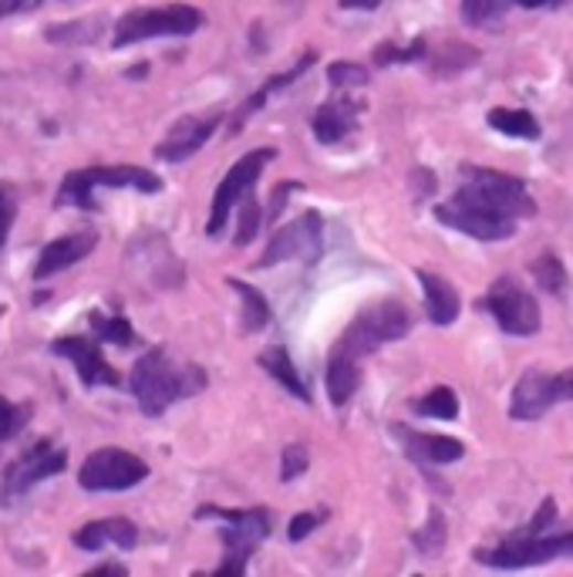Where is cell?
Masks as SVG:
<instances>
[{"mask_svg": "<svg viewBox=\"0 0 573 577\" xmlns=\"http://www.w3.org/2000/svg\"><path fill=\"white\" fill-rule=\"evenodd\" d=\"M530 274H533V281H537L547 294H560V291L566 287V271H563V264H560V256H553V253L537 256V261L530 264Z\"/></svg>", "mask_w": 573, "mask_h": 577, "instance_id": "31", "label": "cell"}, {"mask_svg": "<svg viewBox=\"0 0 573 577\" xmlns=\"http://www.w3.org/2000/svg\"><path fill=\"white\" fill-rule=\"evenodd\" d=\"M482 311H489L499 328L506 335H517V338H530L540 332V304L530 291H523L520 284H513L509 277L496 281L489 287V294L479 301Z\"/></svg>", "mask_w": 573, "mask_h": 577, "instance_id": "11", "label": "cell"}, {"mask_svg": "<svg viewBox=\"0 0 573 577\" xmlns=\"http://www.w3.org/2000/svg\"><path fill=\"white\" fill-rule=\"evenodd\" d=\"M41 0H0V18H11V14H24L34 11Z\"/></svg>", "mask_w": 573, "mask_h": 577, "instance_id": "41", "label": "cell"}, {"mask_svg": "<svg viewBox=\"0 0 573 577\" xmlns=\"http://www.w3.org/2000/svg\"><path fill=\"white\" fill-rule=\"evenodd\" d=\"M556 402H560L556 375L543 371V368H527L523 378L517 381L513 396H509V419H517V422L543 419Z\"/></svg>", "mask_w": 573, "mask_h": 577, "instance_id": "15", "label": "cell"}, {"mask_svg": "<svg viewBox=\"0 0 573 577\" xmlns=\"http://www.w3.org/2000/svg\"><path fill=\"white\" fill-rule=\"evenodd\" d=\"M344 11H378L381 0H341Z\"/></svg>", "mask_w": 573, "mask_h": 577, "instance_id": "46", "label": "cell"}, {"mask_svg": "<svg viewBox=\"0 0 573 577\" xmlns=\"http://www.w3.org/2000/svg\"><path fill=\"white\" fill-rule=\"evenodd\" d=\"M328 82L335 88H361L368 85V69H361L354 61H335L328 64Z\"/></svg>", "mask_w": 573, "mask_h": 577, "instance_id": "35", "label": "cell"}, {"mask_svg": "<svg viewBox=\"0 0 573 577\" xmlns=\"http://www.w3.org/2000/svg\"><path fill=\"white\" fill-rule=\"evenodd\" d=\"M75 544L82 550H102L108 544L121 547V550H132L139 544V527L125 517H108V521H92L75 534Z\"/></svg>", "mask_w": 573, "mask_h": 577, "instance_id": "20", "label": "cell"}, {"mask_svg": "<svg viewBox=\"0 0 573 577\" xmlns=\"http://www.w3.org/2000/svg\"><path fill=\"white\" fill-rule=\"evenodd\" d=\"M428 44L422 38H415L408 48H395V44H378L374 48V64H381V69H389V64H412L418 57H425Z\"/></svg>", "mask_w": 573, "mask_h": 577, "instance_id": "33", "label": "cell"}, {"mask_svg": "<svg viewBox=\"0 0 573 577\" xmlns=\"http://www.w3.org/2000/svg\"><path fill=\"white\" fill-rule=\"evenodd\" d=\"M509 4L527 8V11H537V8H556V4H566V0H509Z\"/></svg>", "mask_w": 573, "mask_h": 577, "instance_id": "45", "label": "cell"}, {"mask_svg": "<svg viewBox=\"0 0 573 577\" xmlns=\"http://www.w3.org/2000/svg\"><path fill=\"white\" fill-rule=\"evenodd\" d=\"M321 256H325V220L310 210L270 237V243L261 256V267H274V264H287V261H300V264L314 267Z\"/></svg>", "mask_w": 573, "mask_h": 577, "instance_id": "8", "label": "cell"}, {"mask_svg": "<svg viewBox=\"0 0 573 577\" xmlns=\"http://www.w3.org/2000/svg\"><path fill=\"white\" fill-rule=\"evenodd\" d=\"M399 439L405 442L408 457L415 463H428V466H449L456 460L466 457V445L453 436H432V432H415V429H395Z\"/></svg>", "mask_w": 573, "mask_h": 577, "instance_id": "18", "label": "cell"}, {"mask_svg": "<svg viewBox=\"0 0 573 577\" xmlns=\"http://www.w3.org/2000/svg\"><path fill=\"white\" fill-rule=\"evenodd\" d=\"M200 521L216 517L226 521L223 531V564L213 577H243L246 560L261 550V544L274 534V513L267 506H253V510H223V506H200L197 513Z\"/></svg>", "mask_w": 573, "mask_h": 577, "instance_id": "3", "label": "cell"}, {"mask_svg": "<svg viewBox=\"0 0 573 577\" xmlns=\"http://www.w3.org/2000/svg\"><path fill=\"white\" fill-rule=\"evenodd\" d=\"M240 207H243L240 210V230H236L233 243L236 246H246L253 237H257V230H261V207H257V200H253V192H250V197Z\"/></svg>", "mask_w": 573, "mask_h": 577, "instance_id": "36", "label": "cell"}, {"mask_svg": "<svg viewBox=\"0 0 573 577\" xmlns=\"http://www.w3.org/2000/svg\"><path fill=\"white\" fill-rule=\"evenodd\" d=\"M236 294H240V301H243V332L246 335H257V332H264L267 325H270V304H267V297L253 287V284H246V281H240V277H230L226 281Z\"/></svg>", "mask_w": 573, "mask_h": 577, "instance_id": "25", "label": "cell"}, {"mask_svg": "<svg viewBox=\"0 0 573 577\" xmlns=\"http://www.w3.org/2000/svg\"><path fill=\"white\" fill-rule=\"evenodd\" d=\"M328 521V510H314V513H297V517L290 521V527H287V537L294 541V544H300L310 531H317Z\"/></svg>", "mask_w": 573, "mask_h": 577, "instance_id": "38", "label": "cell"}, {"mask_svg": "<svg viewBox=\"0 0 573 577\" xmlns=\"http://www.w3.org/2000/svg\"><path fill=\"white\" fill-rule=\"evenodd\" d=\"M556 389H560V402H573V368L556 371Z\"/></svg>", "mask_w": 573, "mask_h": 577, "instance_id": "43", "label": "cell"}, {"mask_svg": "<svg viewBox=\"0 0 573 577\" xmlns=\"http://www.w3.org/2000/svg\"><path fill=\"white\" fill-rule=\"evenodd\" d=\"M220 125H223V112L182 115L166 133V139L156 146V159H162V162H185L189 156H197L213 139V133Z\"/></svg>", "mask_w": 573, "mask_h": 577, "instance_id": "14", "label": "cell"}, {"mask_svg": "<svg viewBox=\"0 0 573 577\" xmlns=\"http://www.w3.org/2000/svg\"><path fill=\"white\" fill-rule=\"evenodd\" d=\"M560 557H573V531L570 534H547V531H517L502 537L496 547H479L476 560L496 570H523V567H537L547 560H560Z\"/></svg>", "mask_w": 573, "mask_h": 577, "instance_id": "5", "label": "cell"}, {"mask_svg": "<svg viewBox=\"0 0 573 577\" xmlns=\"http://www.w3.org/2000/svg\"><path fill=\"white\" fill-rule=\"evenodd\" d=\"M294 189H304V186H297V182H280V186H277V197H270V217H280V210H284V203L290 200Z\"/></svg>", "mask_w": 573, "mask_h": 577, "instance_id": "42", "label": "cell"}, {"mask_svg": "<svg viewBox=\"0 0 573 577\" xmlns=\"http://www.w3.org/2000/svg\"><path fill=\"white\" fill-rule=\"evenodd\" d=\"M95 243H98V237H95L92 230L51 240V243H47V246L41 250L38 264H34V281L54 277V274H61V271H68L72 264L85 261V256H88V253L95 250Z\"/></svg>", "mask_w": 573, "mask_h": 577, "instance_id": "17", "label": "cell"}, {"mask_svg": "<svg viewBox=\"0 0 573 577\" xmlns=\"http://www.w3.org/2000/svg\"><path fill=\"white\" fill-rule=\"evenodd\" d=\"M459 179H463V186L456 192V200H463V203H476V207H486L492 213L513 217V220L537 213V203L527 192V182L517 176L482 169V166H463Z\"/></svg>", "mask_w": 573, "mask_h": 577, "instance_id": "4", "label": "cell"}, {"mask_svg": "<svg viewBox=\"0 0 573 577\" xmlns=\"http://www.w3.org/2000/svg\"><path fill=\"white\" fill-rule=\"evenodd\" d=\"M98 31H102L98 21H78V24H57V28H51L47 38L57 41V44H85V41H95Z\"/></svg>", "mask_w": 573, "mask_h": 577, "instance_id": "34", "label": "cell"}, {"mask_svg": "<svg viewBox=\"0 0 573 577\" xmlns=\"http://www.w3.org/2000/svg\"><path fill=\"white\" fill-rule=\"evenodd\" d=\"M98 186L108 189H139V192H159L162 179L152 169L142 166H92V169H75L61 179L57 189V207H78V210H95L92 192Z\"/></svg>", "mask_w": 573, "mask_h": 577, "instance_id": "6", "label": "cell"}, {"mask_svg": "<svg viewBox=\"0 0 573 577\" xmlns=\"http://www.w3.org/2000/svg\"><path fill=\"white\" fill-rule=\"evenodd\" d=\"M358 115H361V105H354L344 95L325 102L321 108H317V115H314V136H317V143L335 146L344 136H351L354 128H358Z\"/></svg>", "mask_w": 573, "mask_h": 577, "instance_id": "19", "label": "cell"}, {"mask_svg": "<svg viewBox=\"0 0 573 577\" xmlns=\"http://www.w3.org/2000/svg\"><path fill=\"white\" fill-rule=\"evenodd\" d=\"M129 570H125L121 564H102V567H95V570H88L85 577H125Z\"/></svg>", "mask_w": 573, "mask_h": 577, "instance_id": "44", "label": "cell"}, {"mask_svg": "<svg viewBox=\"0 0 573 577\" xmlns=\"http://www.w3.org/2000/svg\"><path fill=\"white\" fill-rule=\"evenodd\" d=\"M415 325L412 311L395 301V297H385V301H374L368 304L361 314H354V321L344 328V335L335 342V355H344V358H368L374 348L389 345V342H402Z\"/></svg>", "mask_w": 573, "mask_h": 577, "instance_id": "2", "label": "cell"}, {"mask_svg": "<svg viewBox=\"0 0 573 577\" xmlns=\"http://www.w3.org/2000/svg\"><path fill=\"white\" fill-rule=\"evenodd\" d=\"M325 385H328V396L338 409L348 406V399L358 392L361 385V361L344 358V355H328V371H325Z\"/></svg>", "mask_w": 573, "mask_h": 577, "instance_id": "23", "label": "cell"}, {"mask_svg": "<svg viewBox=\"0 0 573 577\" xmlns=\"http://www.w3.org/2000/svg\"><path fill=\"white\" fill-rule=\"evenodd\" d=\"M509 8H513L509 0H463V4H459L466 24H473V28H489V24H496Z\"/></svg>", "mask_w": 573, "mask_h": 577, "instance_id": "30", "label": "cell"}, {"mask_svg": "<svg viewBox=\"0 0 573 577\" xmlns=\"http://www.w3.org/2000/svg\"><path fill=\"white\" fill-rule=\"evenodd\" d=\"M65 466H68V457L61 453V449H51L47 439L34 442L18 463L8 466L4 483H0V500L11 503V500L24 496L34 483H41V480H47V476H57V473H65Z\"/></svg>", "mask_w": 573, "mask_h": 577, "instance_id": "12", "label": "cell"}, {"mask_svg": "<svg viewBox=\"0 0 573 577\" xmlns=\"http://www.w3.org/2000/svg\"><path fill=\"white\" fill-rule=\"evenodd\" d=\"M11 227H14V200L0 189V250H4V243L11 237Z\"/></svg>", "mask_w": 573, "mask_h": 577, "instance_id": "39", "label": "cell"}, {"mask_svg": "<svg viewBox=\"0 0 573 577\" xmlns=\"http://www.w3.org/2000/svg\"><path fill=\"white\" fill-rule=\"evenodd\" d=\"M51 352L61 355V358H68L78 368L85 385H112V389H118V385H121V375L105 361L102 348L95 342H88V338H78V335L75 338H57L51 345Z\"/></svg>", "mask_w": 573, "mask_h": 577, "instance_id": "16", "label": "cell"}, {"mask_svg": "<svg viewBox=\"0 0 573 577\" xmlns=\"http://www.w3.org/2000/svg\"><path fill=\"white\" fill-rule=\"evenodd\" d=\"M92 332L98 335V342H108V345H118V348H129L136 342V332L129 325V317H121V314H92Z\"/></svg>", "mask_w": 573, "mask_h": 577, "instance_id": "27", "label": "cell"}, {"mask_svg": "<svg viewBox=\"0 0 573 577\" xmlns=\"http://www.w3.org/2000/svg\"><path fill=\"white\" fill-rule=\"evenodd\" d=\"M489 125L499 128L502 136H517V139H540V122L527 108H492Z\"/></svg>", "mask_w": 573, "mask_h": 577, "instance_id": "26", "label": "cell"}, {"mask_svg": "<svg viewBox=\"0 0 573 577\" xmlns=\"http://www.w3.org/2000/svg\"><path fill=\"white\" fill-rule=\"evenodd\" d=\"M270 159H277V149H253V153L240 156L230 166V172L223 176V182L216 186V197H213V210H210V223H206V233L210 237H220L223 233L233 207L250 197L253 186H257V179H261V172H264V166Z\"/></svg>", "mask_w": 573, "mask_h": 577, "instance_id": "10", "label": "cell"}, {"mask_svg": "<svg viewBox=\"0 0 573 577\" xmlns=\"http://www.w3.org/2000/svg\"><path fill=\"white\" fill-rule=\"evenodd\" d=\"M261 368L274 378V381H280L284 389L294 396V399H300L304 406H310V392H307V385H304V378H300V371L294 368V361H290V352L284 348V345H274V348H267L264 355H261Z\"/></svg>", "mask_w": 573, "mask_h": 577, "instance_id": "24", "label": "cell"}, {"mask_svg": "<svg viewBox=\"0 0 573 577\" xmlns=\"http://www.w3.org/2000/svg\"><path fill=\"white\" fill-rule=\"evenodd\" d=\"M415 547L425 554V557H435V554H442V547H445V517L438 510H428V521H425V527L422 531H415Z\"/></svg>", "mask_w": 573, "mask_h": 577, "instance_id": "32", "label": "cell"}, {"mask_svg": "<svg viewBox=\"0 0 573 577\" xmlns=\"http://www.w3.org/2000/svg\"><path fill=\"white\" fill-rule=\"evenodd\" d=\"M418 281H422V291H425V311H428V321L438 328H449L453 321L459 317V294L456 287L432 274V271H418Z\"/></svg>", "mask_w": 573, "mask_h": 577, "instance_id": "21", "label": "cell"}, {"mask_svg": "<svg viewBox=\"0 0 573 577\" xmlns=\"http://www.w3.org/2000/svg\"><path fill=\"white\" fill-rule=\"evenodd\" d=\"M476 61H479V51H476V48L449 41L442 51H435L432 72H435V75H456V72H463V69H473Z\"/></svg>", "mask_w": 573, "mask_h": 577, "instance_id": "28", "label": "cell"}, {"mask_svg": "<svg viewBox=\"0 0 573 577\" xmlns=\"http://www.w3.org/2000/svg\"><path fill=\"white\" fill-rule=\"evenodd\" d=\"M18 429V409L14 402H8L4 396H0V442H8Z\"/></svg>", "mask_w": 573, "mask_h": 577, "instance_id": "40", "label": "cell"}, {"mask_svg": "<svg viewBox=\"0 0 573 577\" xmlns=\"http://www.w3.org/2000/svg\"><path fill=\"white\" fill-rule=\"evenodd\" d=\"M149 476V463L139 460L129 449H95V453L82 463L78 483L92 493H118L132 490Z\"/></svg>", "mask_w": 573, "mask_h": 577, "instance_id": "9", "label": "cell"}, {"mask_svg": "<svg viewBox=\"0 0 573 577\" xmlns=\"http://www.w3.org/2000/svg\"><path fill=\"white\" fill-rule=\"evenodd\" d=\"M307 445H300V442H294V445H287L284 449V463H280V480L284 483H290V480H297L304 470H307Z\"/></svg>", "mask_w": 573, "mask_h": 577, "instance_id": "37", "label": "cell"}, {"mask_svg": "<svg viewBox=\"0 0 573 577\" xmlns=\"http://www.w3.org/2000/svg\"><path fill=\"white\" fill-rule=\"evenodd\" d=\"M129 389L146 416H162L172 402L189 399L206 389V371L200 365H179L166 348L146 352L129 378Z\"/></svg>", "mask_w": 573, "mask_h": 577, "instance_id": "1", "label": "cell"}, {"mask_svg": "<svg viewBox=\"0 0 573 577\" xmlns=\"http://www.w3.org/2000/svg\"><path fill=\"white\" fill-rule=\"evenodd\" d=\"M200 28H203V11L189 8V4L139 8V11H129L115 24L112 44L125 48V44L149 41V38H185V34H193Z\"/></svg>", "mask_w": 573, "mask_h": 577, "instance_id": "7", "label": "cell"}, {"mask_svg": "<svg viewBox=\"0 0 573 577\" xmlns=\"http://www.w3.org/2000/svg\"><path fill=\"white\" fill-rule=\"evenodd\" d=\"M415 412L422 419H456L459 416V399L453 389H445V385H435V389L415 402Z\"/></svg>", "mask_w": 573, "mask_h": 577, "instance_id": "29", "label": "cell"}, {"mask_svg": "<svg viewBox=\"0 0 573 577\" xmlns=\"http://www.w3.org/2000/svg\"><path fill=\"white\" fill-rule=\"evenodd\" d=\"M142 75H146V64H139V69L129 72V78H142Z\"/></svg>", "mask_w": 573, "mask_h": 577, "instance_id": "47", "label": "cell"}, {"mask_svg": "<svg viewBox=\"0 0 573 577\" xmlns=\"http://www.w3.org/2000/svg\"><path fill=\"white\" fill-rule=\"evenodd\" d=\"M435 220L459 230V233H469L476 240H486V243H496V240H506V237L517 233V220L513 217L492 213V210L476 207V203H463L456 197L449 203L435 207Z\"/></svg>", "mask_w": 573, "mask_h": 577, "instance_id": "13", "label": "cell"}, {"mask_svg": "<svg viewBox=\"0 0 573 577\" xmlns=\"http://www.w3.org/2000/svg\"><path fill=\"white\" fill-rule=\"evenodd\" d=\"M314 61H317V54L310 51V54H304V57H300V61L294 64L290 72L267 78V82H264V85H261L257 92H253V95H250V98H246V102H243V105H240L236 112H233V122H230V128H233V133H240V128H243V122H246V118H253V115H257V112H261V108H264V105L270 102V95L284 92V88H287V85H290L294 78H300V75H304V72L310 69Z\"/></svg>", "mask_w": 573, "mask_h": 577, "instance_id": "22", "label": "cell"}]
</instances>
